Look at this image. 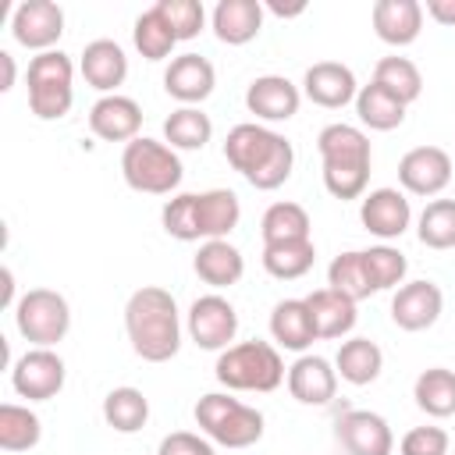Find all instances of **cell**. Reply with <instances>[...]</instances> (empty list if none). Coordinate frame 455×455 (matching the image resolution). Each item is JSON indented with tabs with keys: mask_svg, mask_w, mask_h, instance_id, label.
Instances as JSON below:
<instances>
[{
	"mask_svg": "<svg viewBox=\"0 0 455 455\" xmlns=\"http://www.w3.org/2000/svg\"><path fill=\"white\" fill-rule=\"evenodd\" d=\"M124 334L146 363H167L181 348V313L167 288L142 284L124 302Z\"/></svg>",
	"mask_w": 455,
	"mask_h": 455,
	"instance_id": "6da1fadb",
	"label": "cell"
},
{
	"mask_svg": "<svg viewBox=\"0 0 455 455\" xmlns=\"http://www.w3.org/2000/svg\"><path fill=\"white\" fill-rule=\"evenodd\" d=\"M224 160L259 192H274L291 178L295 167V146L256 121H242L224 139Z\"/></svg>",
	"mask_w": 455,
	"mask_h": 455,
	"instance_id": "7a4b0ae2",
	"label": "cell"
},
{
	"mask_svg": "<svg viewBox=\"0 0 455 455\" xmlns=\"http://www.w3.org/2000/svg\"><path fill=\"white\" fill-rule=\"evenodd\" d=\"M316 153L323 164V188L334 199H363L366 185H370V164H373V149H370V135L355 124L334 121L323 124L316 135Z\"/></svg>",
	"mask_w": 455,
	"mask_h": 455,
	"instance_id": "3957f363",
	"label": "cell"
},
{
	"mask_svg": "<svg viewBox=\"0 0 455 455\" xmlns=\"http://www.w3.org/2000/svg\"><path fill=\"white\" fill-rule=\"evenodd\" d=\"M213 377L228 391H259V395H267V391L281 387L288 370H284V359H281L277 345L252 338V341H238V345L217 352Z\"/></svg>",
	"mask_w": 455,
	"mask_h": 455,
	"instance_id": "277c9868",
	"label": "cell"
},
{
	"mask_svg": "<svg viewBox=\"0 0 455 455\" xmlns=\"http://www.w3.org/2000/svg\"><path fill=\"white\" fill-rule=\"evenodd\" d=\"M121 174H124V185L132 192H142V196H174L181 178H185V167H181V156L178 149H171L167 142L160 139H132L124 149H121Z\"/></svg>",
	"mask_w": 455,
	"mask_h": 455,
	"instance_id": "5b68a950",
	"label": "cell"
},
{
	"mask_svg": "<svg viewBox=\"0 0 455 455\" xmlns=\"http://www.w3.org/2000/svg\"><path fill=\"white\" fill-rule=\"evenodd\" d=\"M199 430L220 444V448H252L259 437H263V412L231 398L228 391H210L196 402L192 409Z\"/></svg>",
	"mask_w": 455,
	"mask_h": 455,
	"instance_id": "8992f818",
	"label": "cell"
},
{
	"mask_svg": "<svg viewBox=\"0 0 455 455\" xmlns=\"http://www.w3.org/2000/svg\"><path fill=\"white\" fill-rule=\"evenodd\" d=\"M25 82H28V110L39 121L68 117V110L75 103V64L64 50L36 53L28 60Z\"/></svg>",
	"mask_w": 455,
	"mask_h": 455,
	"instance_id": "52a82bcc",
	"label": "cell"
},
{
	"mask_svg": "<svg viewBox=\"0 0 455 455\" xmlns=\"http://www.w3.org/2000/svg\"><path fill=\"white\" fill-rule=\"evenodd\" d=\"M14 327L32 348H53L71 331V306L53 288H28L14 306Z\"/></svg>",
	"mask_w": 455,
	"mask_h": 455,
	"instance_id": "ba28073f",
	"label": "cell"
},
{
	"mask_svg": "<svg viewBox=\"0 0 455 455\" xmlns=\"http://www.w3.org/2000/svg\"><path fill=\"white\" fill-rule=\"evenodd\" d=\"M68 366L53 348H28L11 363V387L28 402H50L64 391Z\"/></svg>",
	"mask_w": 455,
	"mask_h": 455,
	"instance_id": "9c48e42d",
	"label": "cell"
},
{
	"mask_svg": "<svg viewBox=\"0 0 455 455\" xmlns=\"http://www.w3.org/2000/svg\"><path fill=\"white\" fill-rule=\"evenodd\" d=\"M185 327H188V338L206 348V352H224L231 348L235 334H238V313L235 306L210 291V295H199L192 306H188V316H185Z\"/></svg>",
	"mask_w": 455,
	"mask_h": 455,
	"instance_id": "30bf717a",
	"label": "cell"
},
{
	"mask_svg": "<svg viewBox=\"0 0 455 455\" xmlns=\"http://www.w3.org/2000/svg\"><path fill=\"white\" fill-rule=\"evenodd\" d=\"M11 36L25 50H53L64 36V7L53 0H21L11 14Z\"/></svg>",
	"mask_w": 455,
	"mask_h": 455,
	"instance_id": "8fae6325",
	"label": "cell"
},
{
	"mask_svg": "<svg viewBox=\"0 0 455 455\" xmlns=\"http://www.w3.org/2000/svg\"><path fill=\"white\" fill-rule=\"evenodd\" d=\"M455 160L441 146H416L398 160V181L409 196H441L451 181Z\"/></svg>",
	"mask_w": 455,
	"mask_h": 455,
	"instance_id": "7c38bea8",
	"label": "cell"
},
{
	"mask_svg": "<svg viewBox=\"0 0 455 455\" xmlns=\"http://www.w3.org/2000/svg\"><path fill=\"white\" fill-rule=\"evenodd\" d=\"M334 437L348 455H391L395 434L380 412L370 409H348L334 423Z\"/></svg>",
	"mask_w": 455,
	"mask_h": 455,
	"instance_id": "4fadbf2b",
	"label": "cell"
},
{
	"mask_svg": "<svg viewBox=\"0 0 455 455\" xmlns=\"http://www.w3.org/2000/svg\"><path fill=\"white\" fill-rule=\"evenodd\" d=\"M444 309V291L434 281H409L402 288H395L391 295V320L398 331H427L441 320Z\"/></svg>",
	"mask_w": 455,
	"mask_h": 455,
	"instance_id": "5bb4252c",
	"label": "cell"
},
{
	"mask_svg": "<svg viewBox=\"0 0 455 455\" xmlns=\"http://www.w3.org/2000/svg\"><path fill=\"white\" fill-rule=\"evenodd\" d=\"M302 96L313 100L323 110H341V107L355 103L359 82H355L348 64H341V60H316L302 75Z\"/></svg>",
	"mask_w": 455,
	"mask_h": 455,
	"instance_id": "9a60e30c",
	"label": "cell"
},
{
	"mask_svg": "<svg viewBox=\"0 0 455 455\" xmlns=\"http://www.w3.org/2000/svg\"><path fill=\"white\" fill-rule=\"evenodd\" d=\"M245 107H249V114H256V121L281 124L299 114L302 89L284 75H259L245 89Z\"/></svg>",
	"mask_w": 455,
	"mask_h": 455,
	"instance_id": "2e32d148",
	"label": "cell"
},
{
	"mask_svg": "<svg viewBox=\"0 0 455 455\" xmlns=\"http://www.w3.org/2000/svg\"><path fill=\"white\" fill-rule=\"evenodd\" d=\"M359 220H363V228L373 238L391 242V238H402L409 231L412 206H409V199H405L402 188H373L359 203Z\"/></svg>",
	"mask_w": 455,
	"mask_h": 455,
	"instance_id": "e0dca14e",
	"label": "cell"
},
{
	"mask_svg": "<svg viewBox=\"0 0 455 455\" xmlns=\"http://www.w3.org/2000/svg\"><path fill=\"white\" fill-rule=\"evenodd\" d=\"M213 85H217V71L199 53H178L164 71V92L181 107H199L203 100H210Z\"/></svg>",
	"mask_w": 455,
	"mask_h": 455,
	"instance_id": "ac0fdd59",
	"label": "cell"
},
{
	"mask_svg": "<svg viewBox=\"0 0 455 455\" xmlns=\"http://www.w3.org/2000/svg\"><path fill=\"white\" fill-rule=\"evenodd\" d=\"M288 395L299 402V405H331L334 395H338V370L331 359L323 355H299L291 366H288Z\"/></svg>",
	"mask_w": 455,
	"mask_h": 455,
	"instance_id": "d6986e66",
	"label": "cell"
},
{
	"mask_svg": "<svg viewBox=\"0 0 455 455\" xmlns=\"http://www.w3.org/2000/svg\"><path fill=\"white\" fill-rule=\"evenodd\" d=\"M89 132L103 142H132L142 132V107L132 96L110 92L89 107Z\"/></svg>",
	"mask_w": 455,
	"mask_h": 455,
	"instance_id": "ffe728a7",
	"label": "cell"
},
{
	"mask_svg": "<svg viewBox=\"0 0 455 455\" xmlns=\"http://www.w3.org/2000/svg\"><path fill=\"white\" fill-rule=\"evenodd\" d=\"M78 71H82L85 85H92L96 92L110 96L128 78V57H124L121 43H114V39H92V43H85V50L78 57Z\"/></svg>",
	"mask_w": 455,
	"mask_h": 455,
	"instance_id": "44dd1931",
	"label": "cell"
},
{
	"mask_svg": "<svg viewBox=\"0 0 455 455\" xmlns=\"http://www.w3.org/2000/svg\"><path fill=\"white\" fill-rule=\"evenodd\" d=\"M373 32L387 46H412L423 32V4L419 0H377L370 11Z\"/></svg>",
	"mask_w": 455,
	"mask_h": 455,
	"instance_id": "7402d4cb",
	"label": "cell"
},
{
	"mask_svg": "<svg viewBox=\"0 0 455 455\" xmlns=\"http://www.w3.org/2000/svg\"><path fill=\"white\" fill-rule=\"evenodd\" d=\"M210 28L228 46H245L263 28V4L259 0H220L210 14Z\"/></svg>",
	"mask_w": 455,
	"mask_h": 455,
	"instance_id": "603a6c76",
	"label": "cell"
},
{
	"mask_svg": "<svg viewBox=\"0 0 455 455\" xmlns=\"http://www.w3.org/2000/svg\"><path fill=\"white\" fill-rule=\"evenodd\" d=\"M270 338H274L277 348H288V352H299V355H306V348L313 341H320L306 299H281L270 309Z\"/></svg>",
	"mask_w": 455,
	"mask_h": 455,
	"instance_id": "cb8c5ba5",
	"label": "cell"
},
{
	"mask_svg": "<svg viewBox=\"0 0 455 455\" xmlns=\"http://www.w3.org/2000/svg\"><path fill=\"white\" fill-rule=\"evenodd\" d=\"M242 220V203L231 188H206L196 192V228H199V242H213V238H228Z\"/></svg>",
	"mask_w": 455,
	"mask_h": 455,
	"instance_id": "d4e9b609",
	"label": "cell"
},
{
	"mask_svg": "<svg viewBox=\"0 0 455 455\" xmlns=\"http://www.w3.org/2000/svg\"><path fill=\"white\" fill-rule=\"evenodd\" d=\"M306 306H309V313H313V327H316V338H320V341H334V338L352 334V327H355V320H359V313H355L359 302H352L348 295H341V291H334V288H316V291H309V295H306Z\"/></svg>",
	"mask_w": 455,
	"mask_h": 455,
	"instance_id": "484cf974",
	"label": "cell"
},
{
	"mask_svg": "<svg viewBox=\"0 0 455 455\" xmlns=\"http://www.w3.org/2000/svg\"><path fill=\"white\" fill-rule=\"evenodd\" d=\"M192 270H196V277L203 284H210V288L220 291V288H231V284L242 281L245 259H242L238 245H231L228 238H213V242H203L199 245V252L192 259Z\"/></svg>",
	"mask_w": 455,
	"mask_h": 455,
	"instance_id": "4316f807",
	"label": "cell"
},
{
	"mask_svg": "<svg viewBox=\"0 0 455 455\" xmlns=\"http://www.w3.org/2000/svg\"><path fill=\"white\" fill-rule=\"evenodd\" d=\"M334 370L345 384H355V387H366L380 377L384 370V352L377 341L370 338H348L338 345V355H334Z\"/></svg>",
	"mask_w": 455,
	"mask_h": 455,
	"instance_id": "83f0119b",
	"label": "cell"
},
{
	"mask_svg": "<svg viewBox=\"0 0 455 455\" xmlns=\"http://www.w3.org/2000/svg\"><path fill=\"white\" fill-rule=\"evenodd\" d=\"M103 423L117 434H139L146 423H149V398L132 387V384H121L114 391H107L103 398Z\"/></svg>",
	"mask_w": 455,
	"mask_h": 455,
	"instance_id": "f1b7e54d",
	"label": "cell"
},
{
	"mask_svg": "<svg viewBox=\"0 0 455 455\" xmlns=\"http://www.w3.org/2000/svg\"><path fill=\"white\" fill-rule=\"evenodd\" d=\"M309 213L302 203H291V199H281V203H270L263 210V220H259V235H263V245H277V242H302L309 238Z\"/></svg>",
	"mask_w": 455,
	"mask_h": 455,
	"instance_id": "f546056e",
	"label": "cell"
},
{
	"mask_svg": "<svg viewBox=\"0 0 455 455\" xmlns=\"http://www.w3.org/2000/svg\"><path fill=\"white\" fill-rule=\"evenodd\" d=\"M412 398L416 405L434 416V419H448L455 416V373L448 366H430L416 377L412 384Z\"/></svg>",
	"mask_w": 455,
	"mask_h": 455,
	"instance_id": "4dcf8cb0",
	"label": "cell"
},
{
	"mask_svg": "<svg viewBox=\"0 0 455 455\" xmlns=\"http://www.w3.org/2000/svg\"><path fill=\"white\" fill-rule=\"evenodd\" d=\"M210 139H213V121L199 107H178L164 121V142L171 149L192 153V149H203Z\"/></svg>",
	"mask_w": 455,
	"mask_h": 455,
	"instance_id": "1f68e13d",
	"label": "cell"
},
{
	"mask_svg": "<svg viewBox=\"0 0 455 455\" xmlns=\"http://www.w3.org/2000/svg\"><path fill=\"white\" fill-rule=\"evenodd\" d=\"M39 441H43V419L28 405L4 402L0 405V448L18 455V451H32Z\"/></svg>",
	"mask_w": 455,
	"mask_h": 455,
	"instance_id": "d6a6232c",
	"label": "cell"
},
{
	"mask_svg": "<svg viewBox=\"0 0 455 455\" xmlns=\"http://www.w3.org/2000/svg\"><path fill=\"white\" fill-rule=\"evenodd\" d=\"M373 85H380L384 92H391L398 103H416L423 96V75L409 57H380L373 68Z\"/></svg>",
	"mask_w": 455,
	"mask_h": 455,
	"instance_id": "836d02e7",
	"label": "cell"
},
{
	"mask_svg": "<svg viewBox=\"0 0 455 455\" xmlns=\"http://www.w3.org/2000/svg\"><path fill=\"white\" fill-rule=\"evenodd\" d=\"M355 114H359V124L370 132H395L405 121V103H398L391 92L370 82V85H359Z\"/></svg>",
	"mask_w": 455,
	"mask_h": 455,
	"instance_id": "e575fe53",
	"label": "cell"
},
{
	"mask_svg": "<svg viewBox=\"0 0 455 455\" xmlns=\"http://www.w3.org/2000/svg\"><path fill=\"white\" fill-rule=\"evenodd\" d=\"M316 259V245L313 238L302 242H277V245H263V270L277 281H299L313 270Z\"/></svg>",
	"mask_w": 455,
	"mask_h": 455,
	"instance_id": "d590c367",
	"label": "cell"
},
{
	"mask_svg": "<svg viewBox=\"0 0 455 455\" xmlns=\"http://www.w3.org/2000/svg\"><path fill=\"white\" fill-rule=\"evenodd\" d=\"M327 288L348 295L352 302H363V299L373 295L363 249H348V252H338V256L331 259V267H327Z\"/></svg>",
	"mask_w": 455,
	"mask_h": 455,
	"instance_id": "8d00e7d4",
	"label": "cell"
},
{
	"mask_svg": "<svg viewBox=\"0 0 455 455\" xmlns=\"http://www.w3.org/2000/svg\"><path fill=\"white\" fill-rule=\"evenodd\" d=\"M132 43H135V50H139L146 60H167V57L174 53V46H178V36H174L171 25L160 18V11L149 7V11H142V14L135 18Z\"/></svg>",
	"mask_w": 455,
	"mask_h": 455,
	"instance_id": "74e56055",
	"label": "cell"
},
{
	"mask_svg": "<svg viewBox=\"0 0 455 455\" xmlns=\"http://www.w3.org/2000/svg\"><path fill=\"white\" fill-rule=\"evenodd\" d=\"M416 238L427 249H455V199H434L423 206L416 220Z\"/></svg>",
	"mask_w": 455,
	"mask_h": 455,
	"instance_id": "f35d334b",
	"label": "cell"
},
{
	"mask_svg": "<svg viewBox=\"0 0 455 455\" xmlns=\"http://www.w3.org/2000/svg\"><path fill=\"white\" fill-rule=\"evenodd\" d=\"M363 259H366V274H370L373 291H391V288H402L405 270H409V259H405V256H402L395 245H387V242L370 245V249H363Z\"/></svg>",
	"mask_w": 455,
	"mask_h": 455,
	"instance_id": "ab89813d",
	"label": "cell"
},
{
	"mask_svg": "<svg viewBox=\"0 0 455 455\" xmlns=\"http://www.w3.org/2000/svg\"><path fill=\"white\" fill-rule=\"evenodd\" d=\"M153 7L171 25V32L178 36V43L196 39L203 32V25H206V7L199 0H156Z\"/></svg>",
	"mask_w": 455,
	"mask_h": 455,
	"instance_id": "60d3db41",
	"label": "cell"
},
{
	"mask_svg": "<svg viewBox=\"0 0 455 455\" xmlns=\"http://www.w3.org/2000/svg\"><path fill=\"white\" fill-rule=\"evenodd\" d=\"M160 224L171 238L178 242H199V228H196V192H174L164 210H160Z\"/></svg>",
	"mask_w": 455,
	"mask_h": 455,
	"instance_id": "b9f144b4",
	"label": "cell"
},
{
	"mask_svg": "<svg viewBox=\"0 0 455 455\" xmlns=\"http://www.w3.org/2000/svg\"><path fill=\"white\" fill-rule=\"evenodd\" d=\"M448 430L444 427H412L398 441V455H448Z\"/></svg>",
	"mask_w": 455,
	"mask_h": 455,
	"instance_id": "7bdbcfd3",
	"label": "cell"
},
{
	"mask_svg": "<svg viewBox=\"0 0 455 455\" xmlns=\"http://www.w3.org/2000/svg\"><path fill=\"white\" fill-rule=\"evenodd\" d=\"M156 455H217L213 444L192 430H174L156 444Z\"/></svg>",
	"mask_w": 455,
	"mask_h": 455,
	"instance_id": "ee69618b",
	"label": "cell"
},
{
	"mask_svg": "<svg viewBox=\"0 0 455 455\" xmlns=\"http://www.w3.org/2000/svg\"><path fill=\"white\" fill-rule=\"evenodd\" d=\"M437 25H455V0H427V7H423Z\"/></svg>",
	"mask_w": 455,
	"mask_h": 455,
	"instance_id": "f6af8a7d",
	"label": "cell"
},
{
	"mask_svg": "<svg viewBox=\"0 0 455 455\" xmlns=\"http://www.w3.org/2000/svg\"><path fill=\"white\" fill-rule=\"evenodd\" d=\"M0 68H4V78H0V92L14 89V57L7 50H0Z\"/></svg>",
	"mask_w": 455,
	"mask_h": 455,
	"instance_id": "bcb514c9",
	"label": "cell"
},
{
	"mask_svg": "<svg viewBox=\"0 0 455 455\" xmlns=\"http://www.w3.org/2000/svg\"><path fill=\"white\" fill-rule=\"evenodd\" d=\"M0 277H4V299H0V302L14 309V306H18V299H14V270H11V267H4V274H0Z\"/></svg>",
	"mask_w": 455,
	"mask_h": 455,
	"instance_id": "7dc6e473",
	"label": "cell"
},
{
	"mask_svg": "<svg viewBox=\"0 0 455 455\" xmlns=\"http://www.w3.org/2000/svg\"><path fill=\"white\" fill-rule=\"evenodd\" d=\"M270 11H274V14H281V18H295V14H302V11H306V4H295V7H284V4H270Z\"/></svg>",
	"mask_w": 455,
	"mask_h": 455,
	"instance_id": "c3c4849f",
	"label": "cell"
}]
</instances>
